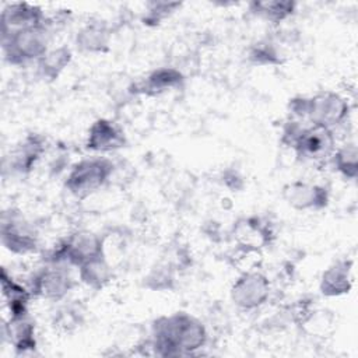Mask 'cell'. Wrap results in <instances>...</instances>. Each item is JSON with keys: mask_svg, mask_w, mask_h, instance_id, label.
<instances>
[{"mask_svg": "<svg viewBox=\"0 0 358 358\" xmlns=\"http://www.w3.org/2000/svg\"><path fill=\"white\" fill-rule=\"evenodd\" d=\"M333 164L336 169L348 179L357 176V147L355 144H345L333 152Z\"/></svg>", "mask_w": 358, "mask_h": 358, "instance_id": "7402d4cb", "label": "cell"}, {"mask_svg": "<svg viewBox=\"0 0 358 358\" xmlns=\"http://www.w3.org/2000/svg\"><path fill=\"white\" fill-rule=\"evenodd\" d=\"M1 292L4 303L10 313V319L27 316L28 302L32 294L29 288H25L24 285L8 277L6 268H3L1 271Z\"/></svg>", "mask_w": 358, "mask_h": 358, "instance_id": "4fadbf2b", "label": "cell"}, {"mask_svg": "<svg viewBox=\"0 0 358 358\" xmlns=\"http://www.w3.org/2000/svg\"><path fill=\"white\" fill-rule=\"evenodd\" d=\"M70 59H71V53L67 48H57L53 50H48L38 60L39 73L42 74V77L55 80L70 63Z\"/></svg>", "mask_w": 358, "mask_h": 358, "instance_id": "d6986e66", "label": "cell"}, {"mask_svg": "<svg viewBox=\"0 0 358 358\" xmlns=\"http://www.w3.org/2000/svg\"><path fill=\"white\" fill-rule=\"evenodd\" d=\"M295 6L294 1H253L250 10L260 18L277 24L292 15Z\"/></svg>", "mask_w": 358, "mask_h": 358, "instance_id": "ac0fdd59", "label": "cell"}, {"mask_svg": "<svg viewBox=\"0 0 358 358\" xmlns=\"http://www.w3.org/2000/svg\"><path fill=\"white\" fill-rule=\"evenodd\" d=\"M291 113L299 122L333 129L348 113L347 101L334 92H319L313 96H298L289 102Z\"/></svg>", "mask_w": 358, "mask_h": 358, "instance_id": "3957f363", "label": "cell"}, {"mask_svg": "<svg viewBox=\"0 0 358 358\" xmlns=\"http://www.w3.org/2000/svg\"><path fill=\"white\" fill-rule=\"evenodd\" d=\"M102 255L101 239L87 231H81L70 235L64 239L59 248L55 249L49 263H57L64 266H81L85 262L96 259Z\"/></svg>", "mask_w": 358, "mask_h": 358, "instance_id": "8992f818", "label": "cell"}, {"mask_svg": "<svg viewBox=\"0 0 358 358\" xmlns=\"http://www.w3.org/2000/svg\"><path fill=\"white\" fill-rule=\"evenodd\" d=\"M78 268L81 280L92 288H102L110 278V270L103 256L85 262Z\"/></svg>", "mask_w": 358, "mask_h": 358, "instance_id": "44dd1931", "label": "cell"}, {"mask_svg": "<svg viewBox=\"0 0 358 358\" xmlns=\"http://www.w3.org/2000/svg\"><path fill=\"white\" fill-rule=\"evenodd\" d=\"M183 81V76L175 69H158L150 73L140 84L138 91L148 95H158L166 92L169 90L180 87Z\"/></svg>", "mask_w": 358, "mask_h": 358, "instance_id": "2e32d148", "label": "cell"}, {"mask_svg": "<svg viewBox=\"0 0 358 358\" xmlns=\"http://www.w3.org/2000/svg\"><path fill=\"white\" fill-rule=\"evenodd\" d=\"M113 172V164L101 157L87 158L77 162L66 179L67 190L78 197L84 199L98 189H101Z\"/></svg>", "mask_w": 358, "mask_h": 358, "instance_id": "5b68a950", "label": "cell"}, {"mask_svg": "<svg viewBox=\"0 0 358 358\" xmlns=\"http://www.w3.org/2000/svg\"><path fill=\"white\" fill-rule=\"evenodd\" d=\"M268 289V280L262 273L250 271L235 281L231 289V298L236 306L249 310L259 308L266 302Z\"/></svg>", "mask_w": 358, "mask_h": 358, "instance_id": "9c48e42d", "label": "cell"}, {"mask_svg": "<svg viewBox=\"0 0 358 358\" xmlns=\"http://www.w3.org/2000/svg\"><path fill=\"white\" fill-rule=\"evenodd\" d=\"M285 201L296 210H319L327 204V189L306 182H294L284 187Z\"/></svg>", "mask_w": 358, "mask_h": 358, "instance_id": "30bf717a", "label": "cell"}, {"mask_svg": "<svg viewBox=\"0 0 358 358\" xmlns=\"http://www.w3.org/2000/svg\"><path fill=\"white\" fill-rule=\"evenodd\" d=\"M282 141L308 161H323L336 151L333 130L313 123L289 120L282 130Z\"/></svg>", "mask_w": 358, "mask_h": 358, "instance_id": "7a4b0ae2", "label": "cell"}, {"mask_svg": "<svg viewBox=\"0 0 358 358\" xmlns=\"http://www.w3.org/2000/svg\"><path fill=\"white\" fill-rule=\"evenodd\" d=\"M1 243L15 255H25L36 249V236L20 213L10 210L3 214Z\"/></svg>", "mask_w": 358, "mask_h": 358, "instance_id": "ba28073f", "label": "cell"}, {"mask_svg": "<svg viewBox=\"0 0 358 358\" xmlns=\"http://www.w3.org/2000/svg\"><path fill=\"white\" fill-rule=\"evenodd\" d=\"M43 152V140L38 134L27 136L11 152L10 168L13 171L25 173L29 172Z\"/></svg>", "mask_w": 358, "mask_h": 358, "instance_id": "5bb4252c", "label": "cell"}, {"mask_svg": "<svg viewBox=\"0 0 358 358\" xmlns=\"http://www.w3.org/2000/svg\"><path fill=\"white\" fill-rule=\"evenodd\" d=\"M45 24L43 11L29 3H11L1 13V35Z\"/></svg>", "mask_w": 358, "mask_h": 358, "instance_id": "8fae6325", "label": "cell"}, {"mask_svg": "<svg viewBox=\"0 0 358 358\" xmlns=\"http://www.w3.org/2000/svg\"><path fill=\"white\" fill-rule=\"evenodd\" d=\"M109 42V32L103 25L90 24L77 35V46L87 52H102Z\"/></svg>", "mask_w": 358, "mask_h": 358, "instance_id": "ffe728a7", "label": "cell"}, {"mask_svg": "<svg viewBox=\"0 0 358 358\" xmlns=\"http://www.w3.org/2000/svg\"><path fill=\"white\" fill-rule=\"evenodd\" d=\"M207 331L194 316L178 312L152 324V348L158 355H187L206 344Z\"/></svg>", "mask_w": 358, "mask_h": 358, "instance_id": "6da1fadb", "label": "cell"}, {"mask_svg": "<svg viewBox=\"0 0 358 358\" xmlns=\"http://www.w3.org/2000/svg\"><path fill=\"white\" fill-rule=\"evenodd\" d=\"M351 287V262L340 260L330 266L322 275L320 291L327 296L348 292Z\"/></svg>", "mask_w": 358, "mask_h": 358, "instance_id": "9a60e30c", "label": "cell"}, {"mask_svg": "<svg viewBox=\"0 0 358 358\" xmlns=\"http://www.w3.org/2000/svg\"><path fill=\"white\" fill-rule=\"evenodd\" d=\"M126 138L123 131L108 119H98L88 130L87 148L96 152L115 151L124 147Z\"/></svg>", "mask_w": 358, "mask_h": 358, "instance_id": "7c38bea8", "label": "cell"}, {"mask_svg": "<svg viewBox=\"0 0 358 358\" xmlns=\"http://www.w3.org/2000/svg\"><path fill=\"white\" fill-rule=\"evenodd\" d=\"M3 55L10 64H25L32 60H39L49 45L46 25H35L22 28L7 35H1Z\"/></svg>", "mask_w": 358, "mask_h": 358, "instance_id": "277c9868", "label": "cell"}, {"mask_svg": "<svg viewBox=\"0 0 358 358\" xmlns=\"http://www.w3.org/2000/svg\"><path fill=\"white\" fill-rule=\"evenodd\" d=\"M73 287V278L64 264L49 263L38 270L29 282V291L35 296L45 299H62Z\"/></svg>", "mask_w": 358, "mask_h": 358, "instance_id": "52a82bcc", "label": "cell"}, {"mask_svg": "<svg viewBox=\"0 0 358 358\" xmlns=\"http://www.w3.org/2000/svg\"><path fill=\"white\" fill-rule=\"evenodd\" d=\"M4 333L10 344H13L17 351L25 352L35 348L34 324L28 316L8 319V322L4 323Z\"/></svg>", "mask_w": 358, "mask_h": 358, "instance_id": "e0dca14e", "label": "cell"}, {"mask_svg": "<svg viewBox=\"0 0 358 358\" xmlns=\"http://www.w3.org/2000/svg\"><path fill=\"white\" fill-rule=\"evenodd\" d=\"M176 7H179V3H154V4H151V8L148 10L147 21L157 22L161 18L166 17Z\"/></svg>", "mask_w": 358, "mask_h": 358, "instance_id": "603a6c76", "label": "cell"}]
</instances>
